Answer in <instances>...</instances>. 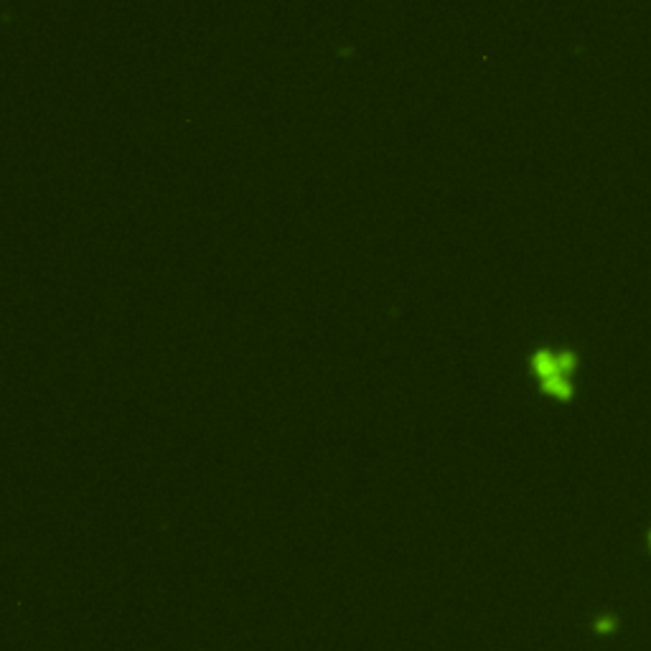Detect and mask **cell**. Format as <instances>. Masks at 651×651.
Here are the masks:
<instances>
[{"mask_svg":"<svg viewBox=\"0 0 651 651\" xmlns=\"http://www.w3.org/2000/svg\"><path fill=\"white\" fill-rule=\"evenodd\" d=\"M529 367L540 376L542 389L557 400H573V382L570 374L577 367V354L570 349L550 351L547 346L529 354Z\"/></svg>","mask_w":651,"mask_h":651,"instance_id":"obj_1","label":"cell"}]
</instances>
